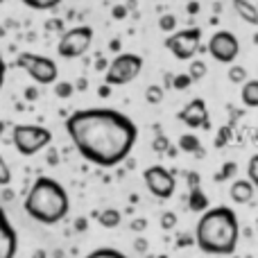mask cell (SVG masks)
Segmentation results:
<instances>
[{"instance_id": "obj_2", "label": "cell", "mask_w": 258, "mask_h": 258, "mask_svg": "<svg viewBox=\"0 0 258 258\" xmlns=\"http://www.w3.org/2000/svg\"><path fill=\"white\" fill-rule=\"evenodd\" d=\"M240 240L238 215L229 206H215L202 213L195 229V242L204 254L211 256H233Z\"/></svg>"}, {"instance_id": "obj_43", "label": "cell", "mask_w": 258, "mask_h": 258, "mask_svg": "<svg viewBox=\"0 0 258 258\" xmlns=\"http://www.w3.org/2000/svg\"><path fill=\"white\" fill-rule=\"evenodd\" d=\"M30 258H48V254H45V249H36Z\"/></svg>"}, {"instance_id": "obj_45", "label": "cell", "mask_w": 258, "mask_h": 258, "mask_svg": "<svg viewBox=\"0 0 258 258\" xmlns=\"http://www.w3.org/2000/svg\"><path fill=\"white\" fill-rule=\"evenodd\" d=\"M48 163H52V165H54V163H59V161H57V154H54V150L48 154Z\"/></svg>"}, {"instance_id": "obj_30", "label": "cell", "mask_w": 258, "mask_h": 258, "mask_svg": "<svg viewBox=\"0 0 258 258\" xmlns=\"http://www.w3.org/2000/svg\"><path fill=\"white\" fill-rule=\"evenodd\" d=\"M170 141H168V136H163V134H159V136L154 138V143H152V150L154 152H165L168 154V150H170Z\"/></svg>"}, {"instance_id": "obj_34", "label": "cell", "mask_w": 258, "mask_h": 258, "mask_svg": "<svg viewBox=\"0 0 258 258\" xmlns=\"http://www.w3.org/2000/svg\"><path fill=\"white\" fill-rule=\"evenodd\" d=\"M25 100H30V102H34V100H39V89H36V86H27L25 89Z\"/></svg>"}, {"instance_id": "obj_37", "label": "cell", "mask_w": 258, "mask_h": 258, "mask_svg": "<svg viewBox=\"0 0 258 258\" xmlns=\"http://www.w3.org/2000/svg\"><path fill=\"white\" fill-rule=\"evenodd\" d=\"M5 75H7V63L0 57V89H3V84H5Z\"/></svg>"}, {"instance_id": "obj_51", "label": "cell", "mask_w": 258, "mask_h": 258, "mask_svg": "<svg viewBox=\"0 0 258 258\" xmlns=\"http://www.w3.org/2000/svg\"><path fill=\"white\" fill-rule=\"evenodd\" d=\"M188 3H190V0H188Z\"/></svg>"}, {"instance_id": "obj_5", "label": "cell", "mask_w": 258, "mask_h": 258, "mask_svg": "<svg viewBox=\"0 0 258 258\" xmlns=\"http://www.w3.org/2000/svg\"><path fill=\"white\" fill-rule=\"evenodd\" d=\"M16 66L23 68L36 84L48 86V84H57L59 77V68L57 61L43 54H34V52H21L16 57Z\"/></svg>"}, {"instance_id": "obj_19", "label": "cell", "mask_w": 258, "mask_h": 258, "mask_svg": "<svg viewBox=\"0 0 258 258\" xmlns=\"http://www.w3.org/2000/svg\"><path fill=\"white\" fill-rule=\"evenodd\" d=\"M25 7L36 9V12H45V9H54L63 3V0H21Z\"/></svg>"}, {"instance_id": "obj_25", "label": "cell", "mask_w": 258, "mask_h": 258, "mask_svg": "<svg viewBox=\"0 0 258 258\" xmlns=\"http://www.w3.org/2000/svg\"><path fill=\"white\" fill-rule=\"evenodd\" d=\"M190 84H192V77L188 75V73H179V75L172 77V89L174 91H186V89H190Z\"/></svg>"}, {"instance_id": "obj_35", "label": "cell", "mask_w": 258, "mask_h": 258, "mask_svg": "<svg viewBox=\"0 0 258 258\" xmlns=\"http://www.w3.org/2000/svg\"><path fill=\"white\" fill-rule=\"evenodd\" d=\"M111 14H113V18H116V21H122V18H127V7H122V5H116Z\"/></svg>"}, {"instance_id": "obj_3", "label": "cell", "mask_w": 258, "mask_h": 258, "mask_svg": "<svg viewBox=\"0 0 258 258\" xmlns=\"http://www.w3.org/2000/svg\"><path fill=\"white\" fill-rule=\"evenodd\" d=\"M23 209H25V213L32 220L52 227V224H59L68 215L71 200H68L66 188L57 179L39 177L32 183L30 190H27Z\"/></svg>"}, {"instance_id": "obj_10", "label": "cell", "mask_w": 258, "mask_h": 258, "mask_svg": "<svg viewBox=\"0 0 258 258\" xmlns=\"http://www.w3.org/2000/svg\"><path fill=\"white\" fill-rule=\"evenodd\" d=\"M209 54L220 63H233L236 57L240 54V41L233 32L229 30H220L211 36L209 45H206Z\"/></svg>"}, {"instance_id": "obj_13", "label": "cell", "mask_w": 258, "mask_h": 258, "mask_svg": "<svg viewBox=\"0 0 258 258\" xmlns=\"http://www.w3.org/2000/svg\"><path fill=\"white\" fill-rule=\"evenodd\" d=\"M254 192H256V186L249 181V179H236L229 188V195L236 204H249L254 200Z\"/></svg>"}, {"instance_id": "obj_40", "label": "cell", "mask_w": 258, "mask_h": 258, "mask_svg": "<svg viewBox=\"0 0 258 258\" xmlns=\"http://www.w3.org/2000/svg\"><path fill=\"white\" fill-rule=\"evenodd\" d=\"M147 227V222L145 220H134V224H132V229L134 231H143V229Z\"/></svg>"}, {"instance_id": "obj_41", "label": "cell", "mask_w": 258, "mask_h": 258, "mask_svg": "<svg viewBox=\"0 0 258 258\" xmlns=\"http://www.w3.org/2000/svg\"><path fill=\"white\" fill-rule=\"evenodd\" d=\"M75 89H77V91H86V89H89V80H86V77H82V80H77Z\"/></svg>"}, {"instance_id": "obj_38", "label": "cell", "mask_w": 258, "mask_h": 258, "mask_svg": "<svg viewBox=\"0 0 258 258\" xmlns=\"http://www.w3.org/2000/svg\"><path fill=\"white\" fill-rule=\"evenodd\" d=\"M186 9H188V14H190V16H195V14L200 12V3H195V0H190Z\"/></svg>"}, {"instance_id": "obj_28", "label": "cell", "mask_w": 258, "mask_h": 258, "mask_svg": "<svg viewBox=\"0 0 258 258\" xmlns=\"http://www.w3.org/2000/svg\"><path fill=\"white\" fill-rule=\"evenodd\" d=\"M247 179L258 188V154H254L247 163Z\"/></svg>"}, {"instance_id": "obj_42", "label": "cell", "mask_w": 258, "mask_h": 258, "mask_svg": "<svg viewBox=\"0 0 258 258\" xmlns=\"http://www.w3.org/2000/svg\"><path fill=\"white\" fill-rule=\"evenodd\" d=\"M86 227H89V222H86L84 218H80V220H77V222H75V229H77V231H84Z\"/></svg>"}, {"instance_id": "obj_22", "label": "cell", "mask_w": 258, "mask_h": 258, "mask_svg": "<svg viewBox=\"0 0 258 258\" xmlns=\"http://www.w3.org/2000/svg\"><path fill=\"white\" fill-rule=\"evenodd\" d=\"M84 258H127V256L122 254V251H118V249H111V247H102V249H93Z\"/></svg>"}, {"instance_id": "obj_11", "label": "cell", "mask_w": 258, "mask_h": 258, "mask_svg": "<svg viewBox=\"0 0 258 258\" xmlns=\"http://www.w3.org/2000/svg\"><path fill=\"white\" fill-rule=\"evenodd\" d=\"M177 118L190 129H209L211 120H209V107H206L204 98H195L177 113Z\"/></svg>"}, {"instance_id": "obj_36", "label": "cell", "mask_w": 258, "mask_h": 258, "mask_svg": "<svg viewBox=\"0 0 258 258\" xmlns=\"http://www.w3.org/2000/svg\"><path fill=\"white\" fill-rule=\"evenodd\" d=\"M188 186H190V188L200 186V174H197V172H188Z\"/></svg>"}, {"instance_id": "obj_18", "label": "cell", "mask_w": 258, "mask_h": 258, "mask_svg": "<svg viewBox=\"0 0 258 258\" xmlns=\"http://www.w3.org/2000/svg\"><path fill=\"white\" fill-rule=\"evenodd\" d=\"M179 150L188 152V154H200L202 156V143L195 134H183V136L179 138Z\"/></svg>"}, {"instance_id": "obj_48", "label": "cell", "mask_w": 258, "mask_h": 258, "mask_svg": "<svg viewBox=\"0 0 258 258\" xmlns=\"http://www.w3.org/2000/svg\"><path fill=\"white\" fill-rule=\"evenodd\" d=\"M254 43H258V34H256V36H254Z\"/></svg>"}, {"instance_id": "obj_26", "label": "cell", "mask_w": 258, "mask_h": 258, "mask_svg": "<svg viewBox=\"0 0 258 258\" xmlns=\"http://www.w3.org/2000/svg\"><path fill=\"white\" fill-rule=\"evenodd\" d=\"M229 82H233V84H245L247 82V71L242 66H231L229 68Z\"/></svg>"}, {"instance_id": "obj_8", "label": "cell", "mask_w": 258, "mask_h": 258, "mask_svg": "<svg viewBox=\"0 0 258 258\" xmlns=\"http://www.w3.org/2000/svg\"><path fill=\"white\" fill-rule=\"evenodd\" d=\"M91 43H93V27L77 25L61 34L57 43V52L61 59H80L82 54L89 52Z\"/></svg>"}, {"instance_id": "obj_49", "label": "cell", "mask_w": 258, "mask_h": 258, "mask_svg": "<svg viewBox=\"0 0 258 258\" xmlns=\"http://www.w3.org/2000/svg\"><path fill=\"white\" fill-rule=\"evenodd\" d=\"M3 3H5V0H0V5H3Z\"/></svg>"}, {"instance_id": "obj_39", "label": "cell", "mask_w": 258, "mask_h": 258, "mask_svg": "<svg viewBox=\"0 0 258 258\" xmlns=\"http://www.w3.org/2000/svg\"><path fill=\"white\" fill-rule=\"evenodd\" d=\"M98 95H100V98H109V95H111V86L102 84V86H100V91H98Z\"/></svg>"}, {"instance_id": "obj_29", "label": "cell", "mask_w": 258, "mask_h": 258, "mask_svg": "<svg viewBox=\"0 0 258 258\" xmlns=\"http://www.w3.org/2000/svg\"><path fill=\"white\" fill-rule=\"evenodd\" d=\"M9 181H12V170H9L7 161L0 154V186H9Z\"/></svg>"}, {"instance_id": "obj_44", "label": "cell", "mask_w": 258, "mask_h": 258, "mask_svg": "<svg viewBox=\"0 0 258 258\" xmlns=\"http://www.w3.org/2000/svg\"><path fill=\"white\" fill-rule=\"evenodd\" d=\"M95 68H98V71H104V68H109V63H107V61H102V59H98V63H95Z\"/></svg>"}, {"instance_id": "obj_14", "label": "cell", "mask_w": 258, "mask_h": 258, "mask_svg": "<svg viewBox=\"0 0 258 258\" xmlns=\"http://www.w3.org/2000/svg\"><path fill=\"white\" fill-rule=\"evenodd\" d=\"M236 14L249 25H258V5L249 3V0H231Z\"/></svg>"}, {"instance_id": "obj_20", "label": "cell", "mask_w": 258, "mask_h": 258, "mask_svg": "<svg viewBox=\"0 0 258 258\" xmlns=\"http://www.w3.org/2000/svg\"><path fill=\"white\" fill-rule=\"evenodd\" d=\"M159 30L165 32V34L177 32V16H174V14H163V16H159Z\"/></svg>"}, {"instance_id": "obj_33", "label": "cell", "mask_w": 258, "mask_h": 258, "mask_svg": "<svg viewBox=\"0 0 258 258\" xmlns=\"http://www.w3.org/2000/svg\"><path fill=\"white\" fill-rule=\"evenodd\" d=\"M45 30L48 32H59V34H63V23L59 21V18H52V21H45Z\"/></svg>"}, {"instance_id": "obj_47", "label": "cell", "mask_w": 258, "mask_h": 258, "mask_svg": "<svg viewBox=\"0 0 258 258\" xmlns=\"http://www.w3.org/2000/svg\"><path fill=\"white\" fill-rule=\"evenodd\" d=\"M0 36H5V30H3V27H0Z\"/></svg>"}, {"instance_id": "obj_4", "label": "cell", "mask_w": 258, "mask_h": 258, "mask_svg": "<svg viewBox=\"0 0 258 258\" xmlns=\"http://www.w3.org/2000/svg\"><path fill=\"white\" fill-rule=\"evenodd\" d=\"M12 143L23 156H34L52 143V132L41 125H14Z\"/></svg>"}, {"instance_id": "obj_16", "label": "cell", "mask_w": 258, "mask_h": 258, "mask_svg": "<svg viewBox=\"0 0 258 258\" xmlns=\"http://www.w3.org/2000/svg\"><path fill=\"white\" fill-rule=\"evenodd\" d=\"M188 209L195 211V213H206L209 211V197L202 190L200 186L190 188V195H188Z\"/></svg>"}, {"instance_id": "obj_17", "label": "cell", "mask_w": 258, "mask_h": 258, "mask_svg": "<svg viewBox=\"0 0 258 258\" xmlns=\"http://www.w3.org/2000/svg\"><path fill=\"white\" fill-rule=\"evenodd\" d=\"M98 222L102 224L104 229H116L118 224L122 222V213L118 209H104L102 213L98 215Z\"/></svg>"}, {"instance_id": "obj_9", "label": "cell", "mask_w": 258, "mask_h": 258, "mask_svg": "<svg viewBox=\"0 0 258 258\" xmlns=\"http://www.w3.org/2000/svg\"><path fill=\"white\" fill-rule=\"evenodd\" d=\"M143 181H145L147 190L159 200H170L177 190V179L163 165H150L143 170Z\"/></svg>"}, {"instance_id": "obj_31", "label": "cell", "mask_w": 258, "mask_h": 258, "mask_svg": "<svg viewBox=\"0 0 258 258\" xmlns=\"http://www.w3.org/2000/svg\"><path fill=\"white\" fill-rule=\"evenodd\" d=\"M161 227H163L165 231H170V229L177 227V213H172V211H165V213L161 215Z\"/></svg>"}, {"instance_id": "obj_6", "label": "cell", "mask_w": 258, "mask_h": 258, "mask_svg": "<svg viewBox=\"0 0 258 258\" xmlns=\"http://www.w3.org/2000/svg\"><path fill=\"white\" fill-rule=\"evenodd\" d=\"M143 71V57L136 52H120L104 73V84L109 86H125L134 82Z\"/></svg>"}, {"instance_id": "obj_7", "label": "cell", "mask_w": 258, "mask_h": 258, "mask_svg": "<svg viewBox=\"0 0 258 258\" xmlns=\"http://www.w3.org/2000/svg\"><path fill=\"white\" fill-rule=\"evenodd\" d=\"M165 48L179 61H192L195 54L202 50V30L200 27H186V30L172 32L165 39Z\"/></svg>"}, {"instance_id": "obj_24", "label": "cell", "mask_w": 258, "mask_h": 258, "mask_svg": "<svg viewBox=\"0 0 258 258\" xmlns=\"http://www.w3.org/2000/svg\"><path fill=\"white\" fill-rule=\"evenodd\" d=\"M75 91H77L75 84H71V82H57V84H54V95H57V98H61V100L71 98Z\"/></svg>"}, {"instance_id": "obj_32", "label": "cell", "mask_w": 258, "mask_h": 258, "mask_svg": "<svg viewBox=\"0 0 258 258\" xmlns=\"http://www.w3.org/2000/svg\"><path fill=\"white\" fill-rule=\"evenodd\" d=\"M229 138H231V127L224 125V127L218 132V136H215V147H224V145L229 143Z\"/></svg>"}, {"instance_id": "obj_1", "label": "cell", "mask_w": 258, "mask_h": 258, "mask_svg": "<svg viewBox=\"0 0 258 258\" xmlns=\"http://www.w3.org/2000/svg\"><path fill=\"white\" fill-rule=\"evenodd\" d=\"M75 150L98 168H116L132 154L138 138L134 120L116 109H80L66 118Z\"/></svg>"}, {"instance_id": "obj_50", "label": "cell", "mask_w": 258, "mask_h": 258, "mask_svg": "<svg viewBox=\"0 0 258 258\" xmlns=\"http://www.w3.org/2000/svg\"><path fill=\"white\" fill-rule=\"evenodd\" d=\"M161 258H165V256H161Z\"/></svg>"}, {"instance_id": "obj_23", "label": "cell", "mask_w": 258, "mask_h": 258, "mask_svg": "<svg viewBox=\"0 0 258 258\" xmlns=\"http://www.w3.org/2000/svg\"><path fill=\"white\" fill-rule=\"evenodd\" d=\"M145 100L150 104H161L163 102V86H156V84L147 86L145 89Z\"/></svg>"}, {"instance_id": "obj_21", "label": "cell", "mask_w": 258, "mask_h": 258, "mask_svg": "<svg viewBox=\"0 0 258 258\" xmlns=\"http://www.w3.org/2000/svg\"><path fill=\"white\" fill-rule=\"evenodd\" d=\"M188 75L192 77V82H200L206 77V63L200 61V59H195V61H190V66H188Z\"/></svg>"}, {"instance_id": "obj_15", "label": "cell", "mask_w": 258, "mask_h": 258, "mask_svg": "<svg viewBox=\"0 0 258 258\" xmlns=\"http://www.w3.org/2000/svg\"><path fill=\"white\" fill-rule=\"evenodd\" d=\"M240 100L245 107L258 109V80H247L240 89Z\"/></svg>"}, {"instance_id": "obj_46", "label": "cell", "mask_w": 258, "mask_h": 258, "mask_svg": "<svg viewBox=\"0 0 258 258\" xmlns=\"http://www.w3.org/2000/svg\"><path fill=\"white\" fill-rule=\"evenodd\" d=\"M145 247H147L145 240H136V249H138V251H145Z\"/></svg>"}, {"instance_id": "obj_27", "label": "cell", "mask_w": 258, "mask_h": 258, "mask_svg": "<svg viewBox=\"0 0 258 258\" xmlns=\"http://www.w3.org/2000/svg\"><path fill=\"white\" fill-rule=\"evenodd\" d=\"M236 170H238V165L233 163V161H227V163L222 165V170L215 174V181H227L229 177H233V174H236Z\"/></svg>"}, {"instance_id": "obj_12", "label": "cell", "mask_w": 258, "mask_h": 258, "mask_svg": "<svg viewBox=\"0 0 258 258\" xmlns=\"http://www.w3.org/2000/svg\"><path fill=\"white\" fill-rule=\"evenodd\" d=\"M18 251V236L12 227L5 209L0 206V258H16Z\"/></svg>"}]
</instances>
